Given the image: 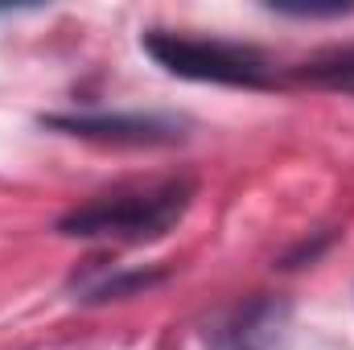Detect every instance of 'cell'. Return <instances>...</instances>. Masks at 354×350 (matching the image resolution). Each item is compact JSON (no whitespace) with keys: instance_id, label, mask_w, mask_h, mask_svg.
<instances>
[{"instance_id":"obj_1","label":"cell","mask_w":354,"mask_h":350,"mask_svg":"<svg viewBox=\"0 0 354 350\" xmlns=\"http://www.w3.org/2000/svg\"><path fill=\"white\" fill-rule=\"evenodd\" d=\"M189 198H194V185L181 177L149 181V185H124L115 194H99L87 206L71 210L62 219V235L120 239V243L157 239L185 214Z\"/></svg>"},{"instance_id":"obj_3","label":"cell","mask_w":354,"mask_h":350,"mask_svg":"<svg viewBox=\"0 0 354 350\" xmlns=\"http://www.w3.org/2000/svg\"><path fill=\"white\" fill-rule=\"evenodd\" d=\"M58 128H71L75 136H95V140H128V145H153L169 140L174 128L161 120H54Z\"/></svg>"},{"instance_id":"obj_4","label":"cell","mask_w":354,"mask_h":350,"mask_svg":"<svg viewBox=\"0 0 354 350\" xmlns=\"http://www.w3.org/2000/svg\"><path fill=\"white\" fill-rule=\"evenodd\" d=\"M317 75H322L326 83H334V87H351L354 91V50L338 54L330 66H317Z\"/></svg>"},{"instance_id":"obj_2","label":"cell","mask_w":354,"mask_h":350,"mask_svg":"<svg viewBox=\"0 0 354 350\" xmlns=\"http://www.w3.org/2000/svg\"><path fill=\"white\" fill-rule=\"evenodd\" d=\"M145 50L181 79L198 83H231V87H264L268 62L252 46L210 42V37H177V33H149Z\"/></svg>"}]
</instances>
